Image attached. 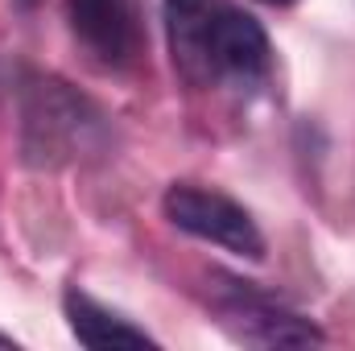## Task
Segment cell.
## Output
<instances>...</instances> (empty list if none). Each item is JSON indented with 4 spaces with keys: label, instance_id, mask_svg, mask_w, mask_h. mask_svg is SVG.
I'll return each mask as SVG.
<instances>
[{
    "label": "cell",
    "instance_id": "4",
    "mask_svg": "<svg viewBox=\"0 0 355 351\" xmlns=\"http://www.w3.org/2000/svg\"><path fill=\"white\" fill-rule=\"evenodd\" d=\"M223 0H166V37H170V58L178 75L190 87H211L215 83V62H211V37H215V17Z\"/></svg>",
    "mask_w": 355,
    "mask_h": 351
},
{
    "label": "cell",
    "instance_id": "5",
    "mask_svg": "<svg viewBox=\"0 0 355 351\" xmlns=\"http://www.w3.org/2000/svg\"><path fill=\"white\" fill-rule=\"evenodd\" d=\"M211 62H215V79H236V83L265 79L272 50H268V33L261 29V21L244 8L219 4L215 37H211Z\"/></svg>",
    "mask_w": 355,
    "mask_h": 351
},
{
    "label": "cell",
    "instance_id": "2",
    "mask_svg": "<svg viewBox=\"0 0 355 351\" xmlns=\"http://www.w3.org/2000/svg\"><path fill=\"white\" fill-rule=\"evenodd\" d=\"M166 219L174 223L178 232L198 236L223 252L261 261L265 257V236L257 228V219L227 194L211 190V186H194V182H174L166 190Z\"/></svg>",
    "mask_w": 355,
    "mask_h": 351
},
{
    "label": "cell",
    "instance_id": "3",
    "mask_svg": "<svg viewBox=\"0 0 355 351\" xmlns=\"http://www.w3.org/2000/svg\"><path fill=\"white\" fill-rule=\"evenodd\" d=\"M219 323L232 339L252 348H318L327 339L310 318L268 302L252 289H232L227 298H219Z\"/></svg>",
    "mask_w": 355,
    "mask_h": 351
},
{
    "label": "cell",
    "instance_id": "6",
    "mask_svg": "<svg viewBox=\"0 0 355 351\" xmlns=\"http://www.w3.org/2000/svg\"><path fill=\"white\" fill-rule=\"evenodd\" d=\"M71 29L103 67H120L132 50V17L128 0H67Z\"/></svg>",
    "mask_w": 355,
    "mask_h": 351
},
{
    "label": "cell",
    "instance_id": "8",
    "mask_svg": "<svg viewBox=\"0 0 355 351\" xmlns=\"http://www.w3.org/2000/svg\"><path fill=\"white\" fill-rule=\"evenodd\" d=\"M261 4H272V8H285V4H297V0H261Z\"/></svg>",
    "mask_w": 355,
    "mask_h": 351
},
{
    "label": "cell",
    "instance_id": "1",
    "mask_svg": "<svg viewBox=\"0 0 355 351\" xmlns=\"http://www.w3.org/2000/svg\"><path fill=\"white\" fill-rule=\"evenodd\" d=\"M103 145V116L62 79H33L21 108V149L29 166H67Z\"/></svg>",
    "mask_w": 355,
    "mask_h": 351
},
{
    "label": "cell",
    "instance_id": "7",
    "mask_svg": "<svg viewBox=\"0 0 355 351\" xmlns=\"http://www.w3.org/2000/svg\"><path fill=\"white\" fill-rule=\"evenodd\" d=\"M62 310H67L71 335L83 348H157L153 335H145L141 327H132L128 318H120L116 310H107L103 302H95L79 285H71L62 293Z\"/></svg>",
    "mask_w": 355,
    "mask_h": 351
}]
</instances>
